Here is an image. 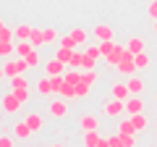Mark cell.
I'll use <instances>...</instances> for the list:
<instances>
[{
	"mask_svg": "<svg viewBox=\"0 0 157 147\" xmlns=\"http://www.w3.org/2000/svg\"><path fill=\"white\" fill-rule=\"evenodd\" d=\"M115 68H118L121 74H123V76H134V74H136V61H134V53H131L128 47H126V55H123V61L118 63Z\"/></svg>",
	"mask_w": 157,
	"mask_h": 147,
	"instance_id": "1",
	"label": "cell"
},
{
	"mask_svg": "<svg viewBox=\"0 0 157 147\" xmlns=\"http://www.w3.org/2000/svg\"><path fill=\"white\" fill-rule=\"evenodd\" d=\"M123 110H126V100H118V97H113L110 102H102V113H105V116H113V118H118Z\"/></svg>",
	"mask_w": 157,
	"mask_h": 147,
	"instance_id": "2",
	"label": "cell"
},
{
	"mask_svg": "<svg viewBox=\"0 0 157 147\" xmlns=\"http://www.w3.org/2000/svg\"><path fill=\"white\" fill-rule=\"evenodd\" d=\"M3 68H6V76L11 79V76H16V74H24L29 68V63L24 61V58H16V61H6V63H3Z\"/></svg>",
	"mask_w": 157,
	"mask_h": 147,
	"instance_id": "3",
	"label": "cell"
},
{
	"mask_svg": "<svg viewBox=\"0 0 157 147\" xmlns=\"http://www.w3.org/2000/svg\"><path fill=\"white\" fill-rule=\"evenodd\" d=\"M0 102H3V110H6V113H16L18 108L24 105V102L18 100L16 89H13V92H8V95H3V100H0Z\"/></svg>",
	"mask_w": 157,
	"mask_h": 147,
	"instance_id": "4",
	"label": "cell"
},
{
	"mask_svg": "<svg viewBox=\"0 0 157 147\" xmlns=\"http://www.w3.org/2000/svg\"><path fill=\"white\" fill-rule=\"evenodd\" d=\"M126 113L134 116V113H144V100H141L139 95H131L128 100H126Z\"/></svg>",
	"mask_w": 157,
	"mask_h": 147,
	"instance_id": "5",
	"label": "cell"
},
{
	"mask_svg": "<svg viewBox=\"0 0 157 147\" xmlns=\"http://www.w3.org/2000/svg\"><path fill=\"white\" fill-rule=\"evenodd\" d=\"M45 71H47V76H58V74H66V63L58 61V58H52V61H47V63H45Z\"/></svg>",
	"mask_w": 157,
	"mask_h": 147,
	"instance_id": "6",
	"label": "cell"
},
{
	"mask_svg": "<svg viewBox=\"0 0 157 147\" xmlns=\"http://www.w3.org/2000/svg\"><path fill=\"white\" fill-rule=\"evenodd\" d=\"M123 55H126V45H115V50L105 58V63L107 66H118V63L123 61Z\"/></svg>",
	"mask_w": 157,
	"mask_h": 147,
	"instance_id": "7",
	"label": "cell"
},
{
	"mask_svg": "<svg viewBox=\"0 0 157 147\" xmlns=\"http://www.w3.org/2000/svg\"><path fill=\"white\" fill-rule=\"evenodd\" d=\"M113 97H118V100H128V97H131L128 84H126V81H115V84H113Z\"/></svg>",
	"mask_w": 157,
	"mask_h": 147,
	"instance_id": "8",
	"label": "cell"
},
{
	"mask_svg": "<svg viewBox=\"0 0 157 147\" xmlns=\"http://www.w3.org/2000/svg\"><path fill=\"white\" fill-rule=\"evenodd\" d=\"M37 92H39V95H52V92H55L50 76H39V79H37Z\"/></svg>",
	"mask_w": 157,
	"mask_h": 147,
	"instance_id": "9",
	"label": "cell"
},
{
	"mask_svg": "<svg viewBox=\"0 0 157 147\" xmlns=\"http://www.w3.org/2000/svg\"><path fill=\"white\" fill-rule=\"evenodd\" d=\"M13 134H16L18 139H29L34 131H32V126H29L26 121H18V124H13Z\"/></svg>",
	"mask_w": 157,
	"mask_h": 147,
	"instance_id": "10",
	"label": "cell"
},
{
	"mask_svg": "<svg viewBox=\"0 0 157 147\" xmlns=\"http://www.w3.org/2000/svg\"><path fill=\"white\" fill-rule=\"evenodd\" d=\"M126 84H128V89H131V95H141V92H144V79H141V76H128V81H126Z\"/></svg>",
	"mask_w": 157,
	"mask_h": 147,
	"instance_id": "11",
	"label": "cell"
},
{
	"mask_svg": "<svg viewBox=\"0 0 157 147\" xmlns=\"http://www.w3.org/2000/svg\"><path fill=\"white\" fill-rule=\"evenodd\" d=\"M78 124H81V129L84 131H97V126H100V121H97V116H81V118H78Z\"/></svg>",
	"mask_w": 157,
	"mask_h": 147,
	"instance_id": "12",
	"label": "cell"
},
{
	"mask_svg": "<svg viewBox=\"0 0 157 147\" xmlns=\"http://www.w3.org/2000/svg\"><path fill=\"white\" fill-rule=\"evenodd\" d=\"M92 34H94L97 40H113V29L107 26V24H97V26L92 29Z\"/></svg>",
	"mask_w": 157,
	"mask_h": 147,
	"instance_id": "13",
	"label": "cell"
},
{
	"mask_svg": "<svg viewBox=\"0 0 157 147\" xmlns=\"http://www.w3.org/2000/svg\"><path fill=\"white\" fill-rule=\"evenodd\" d=\"M34 50V45L29 40H16V58H26Z\"/></svg>",
	"mask_w": 157,
	"mask_h": 147,
	"instance_id": "14",
	"label": "cell"
},
{
	"mask_svg": "<svg viewBox=\"0 0 157 147\" xmlns=\"http://www.w3.org/2000/svg\"><path fill=\"white\" fill-rule=\"evenodd\" d=\"M50 113L55 116V118H63V116L68 113V105L63 100H55V102H50Z\"/></svg>",
	"mask_w": 157,
	"mask_h": 147,
	"instance_id": "15",
	"label": "cell"
},
{
	"mask_svg": "<svg viewBox=\"0 0 157 147\" xmlns=\"http://www.w3.org/2000/svg\"><path fill=\"white\" fill-rule=\"evenodd\" d=\"M11 55H16V42L0 40V58H11Z\"/></svg>",
	"mask_w": 157,
	"mask_h": 147,
	"instance_id": "16",
	"label": "cell"
},
{
	"mask_svg": "<svg viewBox=\"0 0 157 147\" xmlns=\"http://www.w3.org/2000/svg\"><path fill=\"white\" fill-rule=\"evenodd\" d=\"M24 121H26V124L32 126V131H39L42 126H45V121H42V116H39V113H29Z\"/></svg>",
	"mask_w": 157,
	"mask_h": 147,
	"instance_id": "17",
	"label": "cell"
},
{
	"mask_svg": "<svg viewBox=\"0 0 157 147\" xmlns=\"http://www.w3.org/2000/svg\"><path fill=\"white\" fill-rule=\"evenodd\" d=\"M97 79H100L97 68H86V71H81V81H86L89 87H94V84H97Z\"/></svg>",
	"mask_w": 157,
	"mask_h": 147,
	"instance_id": "18",
	"label": "cell"
},
{
	"mask_svg": "<svg viewBox=\"0 0 157 147\" xmlns=\"http://www.w3.org/2000/svg\"><path fill=\"white\" fill-rule=\"evenodd\" d=\"M100 131H84V147H97L100 145Z\"/></svg>",
	"mask_w": 157,
	"mask_h": 147,
	"instance_id": "19",
	"label": "cell"
},
{
	"mask_svg": "<svg viewBox=\"0 0 157 147\" xmlns=\"http://www.w3.org/2000/svg\"><path fill=\"white\" fill-rule=\"evenodd\" d=\"M63 79H66L68 84L76 87L78 81H81V68H71V71H66V74H63Z\"/></svg>",
	"mask_w": 157,
	"mask_h": 147,
	"instance_id": "20",
	"label": "cell"
},
{
	"mask_svg": "<svg viewBox=\"0 0 157 147\" xmlns=\"http://www.w3.org/2000/svg\"><path fill=\"white\" fill-rule=\"evenodd\" d=\"M118 134H136L131 118H121V121H118Z\"/></svg>",
	"mask_w": 157,
	"mask_h": 147,
	"instance_id": "21",
	"label": "cell"
},
{
	"mask_svg": "<svg viewBox=\"0 0 157 147\" xmlns=\"http://www.w3.org/2000/svg\"><path fill=\"white\" fill-rule=\"evenodd\" d=\"M55 58H58V61H63V63H66V66H71L73 50H68V47H60V45H58V53H55Z\"/></svg>",
	"mask_w": 157,
	"mask_h": 147,
	"instance_id": "22",
	"label": "cell"
},
{
	"mask_svg": "<svg viewBox=\"0 0 157 147\" xmlns=\"http://www.w3.org/2000/svg\"><path fill=\"white\" fill-rule=\"evenodd\" d=\"M126 47H128V50L134 53V55H136V53H144V40H141V37H131Z\"/></svg>",
	"mask_w": 157,
	"mask_h": 147,
	"instance_id": "23",
	"label": "cell"
},
{
	"mask_svg": "<svg viewBox=\"0 0 157 147\" xmlns=\"http://www.w3.org/2000/svg\"><path fill=\"white\" fill-rule=\"evenodd\" d=\"M13 34H16V40H29V37H32V26H26V24H18V26L13 29Z\"/></svg>",
	"mask_w": 157,
	"mask_h": 147,
	"instance_id": "24",
	"label": "cell"
},
{
	"mask_svg": "<svg viewBox=\"0 0 157 147\" xmlns=\"http://www.w3.org/2000/svg\"><path fill=\"white\" fill-rule=\"evenodd\" d=\"M11 87H13V89H26L29 81H26L24 74H16V76H11Z\"/></svg>",
	"mask_w": 157,
	"mask_h": 147,
	"instance_id": "25",
	"label": "cell"
},
{
	"mask_svg": "<svg viewBox=\"0 0 157 147\" xmlns=\"http://www.w3.org/2000/svg\"><path fill=\"white\" fill-rule=\"evenodd\" d=\"M71 37H73V40L78 42V45H86V40H89V32L78 26V29H73V32H71Z\"/></svg>",
	"mask_w": 157,
	"mask_h": 147,
	"instance_id": "26",
	"label": "cell"
},
{
	"mask_svg": "<svg viewBox=\"0 0 157 147\" xmlns=\"http://www.w3.org/2000/svg\"><path fill=\"white\" fill-rule=\"evenodd\" d=\"M128 118H131V124H134L136 131L147 129V118H144V113H134V116H128Z\"/></svg>",
	"mask_w": 157,
	"mask_h": 147,
	"instance_id": "27",
	"label": "cell"
},
{
	"mask_svg": "<svg viewBox=\"0 0 157 147\" xmlns=\"http://www.w3.org/2000/svg\"><path fill=\"white\" fill-rule=\"evenodd\" d=\"M29 42H32L34 47H42V45H45V37H42V29H32V37H29Z\"/></svg>",
	"mask_w": 157,
	"mask_h": 147,
	"instance_id": "28",
	"label": "cell"
},
{
	"mask_svg": "<svg viewBox=\"0 0 157 147\" xmlns=\"http://www.w3.org/2000/svg\"><path fill=\"white\" fill-rule=\"evenodd\" d=\"M58 45H60V47H68V50H76V47H78V42L73 40L71 34H66V37H60V40H58Z\"/></svg>",
	"mask_w": 157,
	"mask_h": 147,
	"instance_id": "29",
	"label": "cell"
},
{
	"mask_svg": "<svg viewBox=\"0 0 157 147\" xmlns=\"http://www.w3.org/2000/svg\"><path fill=\"white\" fill-rule=\"evenodd\" d=\"M58 95H60L63 100H68V97H76V87H73V84H68V81H66V84L60 87V92H58Z\"/></svg>",
	"mask_w": 157,
	"mask_h": 147,
	"instance_id": "30",
	"label": "cell"
},
{
	"mask_svg": "<svg viewBox=\"0 0 157 147\" xmlns=\"http://www.w3.org/2000/svg\"><path fill=\"white\" fill-rule=\"evenodd\" d=\"M100 50H102V58H107L113 50H115V42L113 40H100Z\"/></svg>",
	"mask_w": 157,
	"mask_h": 147,
	"instance_id": "31",
	"label": "cell"
},
{
	"mask_svg": "<svg viewBox=\"0 0 157 147\" xmlns=\"http://www.w3.org/2000/svg\"><path fill=\"white\" fill-rule=\"evenodd\" d=\"M134 61H136V68H147V66H149V55H147V50L144 53H136Z\"/></svg>",
	"mask_w": 157,
	"mask_h": 147,
	"instance_id": "32",
	"label": "cell"
},
{
	"mask_svg": "<svg viewBox=\"0 0 157 147\" xmlns=\"http://www.w3.org/2000/svg\"><path fill=\"white\" fill-rule=\"evenodd\" d=\"M42 37H45V45L58 42V32H55V29H42Z\"/></svg>",
	"mask_w": 157,
	"mask_h": 147,
	"instance_id": "33",
	"label": "cell"
},
{
	"mask_svg": "<svg viewBox=\"0 0 157 147\" xmlns=\"http://www.w3.org/2000/svg\"><path fill=\"white\" fill-rule=\"evenodd\" d=\"M84 50H86V55H89V58H94V61H100V58H102V50H100V45H86Z\"/></svg>",
	"mask_w": 157,
	"mask_h": 147,
	"instance_id": "34",
	"label": "cell"
},
{
	"mask_svg": "<svg viewBox=\"0 0 157 147\" xmlns=\"http://www.w3.org/2000/svg\"><path fill=\"white\" fill-rule=\"evenodd\" d=\"M89 92H92V87L86 84V81H78V84H76V97H86Z\"/></svg>",
	"mask_w": 157,
	"mask_h": 147,
	"instance_id": "35",
	"label": "cell"
},
{
	"mask_svg": "<svg viewBox=\"0 0 157 147\" xmlns=\"http://www.w3.org/2000/svg\"><path fill=\"white\" fill-rule=\"evenodd\" d=\"M24 61H26V63H29V68H34V66H39V53H37V47H34V50H32V53H29V55H26V58H24Z\"/></svg>",
	"mask_w": 157,
	"mask_h": 147,
	"instance_id": "36",
	"label": "cell"
},
{
	"mask_svg": "<svg viewBox=\"0 0 157 147\" xmlns=\"http://www.w3.org/2000/svg\"><path fill=\"white\" fill-rule=\"evenodd\" d=\"M0 40H8V42H16V34H13L11 29H8V26H3V29H0Z\"/></svg>",
	"mask_w": 157,
	"mask_h": 147,
	"instance_id": "37",
	"label": "cell"
},
{
	"mask_svg": "<svg viewBox=\"0 0 157 147\" xmlns=\"http://www.w3.org/2000/svg\"><path fill=\"white\" fill-rule=\"evenodd\" d=\"M0 147H16V142H13L11 137H6V134H0Z\"/></svg>",
	"mask_w": 157,
	"mask_h": 147,
	"instance_id": "38",
	"label": "cell"
},
{
	"mask_svg": "<svg viewBox=\"0 0 157 147\" xmlns=\"http://www.w3.org/2000/svg\"><path fill=\"white\" fill-rule=\"evenodd\" d=\"M16 95H18V100H21V102H26L29 100V87H26V89H16Z\"/></svg>",
	"mask_w": 157,
	"mask_h": 147,
	"instance_id": "39",
	"label": "cell"
},
{
	"mask_svg": "<svg viewBox=\"0 0 157 147\" xmlns=\"http://www.w3.org/2000/svg\"><path fill=\"white\" fill-rule=\"evenodd\" d=\"M149 16L157 18V0H152V3H149Z\"/></svg>",
	"mask_w": 157,
	"mask_h": 147,
	"instance_id": "40",
	"label": "cell"
},
{
	"mask_svg": "<svg viewBox=\"0 0 157 147\" xmlns=\"http://www.w3.org/2000/svg\"><path fill=\"white\" fill-rule=\"evenodd\" d=\"M97 147H110V137H102V139H100V145H97Z\"/></svg>",
	"mask_w": 157,
	"mask_h": 147,
	"instance_id": "41",
	"label": "cell"
},
{
	"mask_svg": "<svg viewBox=\"0 0 157 147\" xmlns=\"http://www.w3.org/2000/svg\"><path fill=\"white\" fill-rule=\"evenodd\" d=\"M0 79H6V68L0 66Z\"/></svg>",
	"mask_w": 157,
	"mask_h": 147,
	"instance_id": "42",
	"label": "cell"
},
{
	"mask_svg": "<svg viewBox=\"0 0 157 147\" xmlns=\"http://www.w3.org/2000/svg\"><path fill=\"white\" fill-rule=\"evenodd\" d=\"M3 26H6V24H3V18H0V29H3Z\"/></svg>",
	"mask_w": 157,
	"mask_h": 147,
	"instance_id": "43",
	"label": "cell"
},
{
	"mask_svg": "<svg viewBox=\"0 0 157 147\" xmlns=\"http://www.w3.org/2000/svg\"><path fill=\"white\" fill-rule=\"evenodd\" d=\"M155 32H157V18H155Z\"/></svg>",
	"mask_w": 157,
	"mask_h": 147,
	"instance_id": "44",
	"label": "cell"
},
{
	"mask_svg": "<svg viewBox=\"0 0 157 147\" xmlns=\"http://www.w3.org/2000/svg\"><path fill=\"white\" fill-rule=\"evenodd\" d=\"M52 147H63V145H52Z\"/></svg>",
	"mask_w": 157,
	"mask_h": 147,
	"instance_id": "45",
	"label": "cell"
}]
</instances>
